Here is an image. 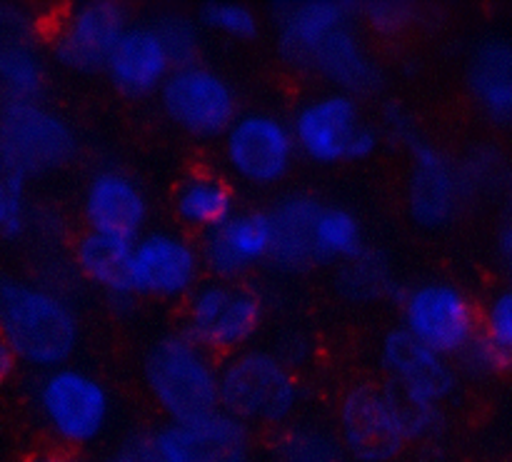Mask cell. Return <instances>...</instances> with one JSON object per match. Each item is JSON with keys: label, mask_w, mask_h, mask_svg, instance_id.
Here are the masks:
<instances>
[{"label": "cell", "mask_w": 512, "mask_h": 462, "mask_svg": "<svg viewBox=\"0 0 512 462\" xmlns=\"http://www.w3.org/2000/svg\"><path fill=\"white\" fill-rule=\"evenodd\" d=\"M0 335L20 365L43 373L73 358L80 345V318L55 285L0 273Z\"/></svg>", "instance_id": "cell-1"}, {"label": "cell", "mask_w": 512, "mask_h": 462, "mask_svg": "<svg viewBox=\"0 0 512 462\" xmlns=\"http://www.w3.org/2000/svg\"><path fill=\"white\" fill-rule=\"evenodd\" d=\"M218 395L220 410L248 428H283L293 420L303 400L290 360L263 345H250L220 360Z\"/></svg>", "instance_id": "cell-2"}, {"label": "cell", "mask_w": 512, "mask_h": 462, "mask_svg": "<svg viewBox=\"0 0 512 462\" xmlns=\"http://www.w3.org/2000/svg\"><path fill=\"white\" fill-rule=\"evenodd\" d=\"M220 363L193 338L175 330L148 348L143 360V383L165 420H193L220 410Z\"/></svg>", "instance_id": "cell-3"}, {"label": "cell", "mask_w": 512, "mask_h": 462, "mask_svg": "<svg viewBox=\"0 0 512 462\" xmlns=\"http://www.w3.org/2000/svg\"><path fill=\"white\" fill-rule=\"evenodd\" d=\"M298 153L310 163L338 165L373 158L383 143V130L363 118L355 95L343 90H323L293 110L288 120Z\"/></svg>", "instance_id": "cell-4"}, {"label": "cell", "mask_w": 512, "mask_h": 462, "mask_svg": "<svg viewBox=\"0 0 512 462\" xmlns=\"http://www.w3.org/2000/svg\"><path fill=\"white\" fill-rule=\"evenodd\" d=\"M40 423L63 448H88L110 425L113 395L108 385L78 365H58L40 373L33 388Z\"/></svg>", "instance_id": "cell-5"}, {"label": "cell", "mask_w": 512, "mask_h": 462, "mask_svg": "<svg viewBox=\"0 0 512 462\" xmlns=\"http://www.w3.org/2000/svg\"><path fill=\"white\" fill-rule=\"evenodd\" d=\"M265 323V298L245 280L203 278L183 300V330L213 355L238 353L255 345Z\"/></svg>", "instance_id": "cell-6"}, {"label": "cell", "mask_w": 512, "mask_h": 462, "mask_svg": "<svg viewBox=\"0 0 512 462\" xmlns=\"http://www.w3.org/2000/svg\"><path fill=\"white\" fill-rule=\"evenodd\" d=\"M335 433L355 462H390L410 443V405L378 380L348 385L338 400Z\"/></svg>", "instance_id": "cell-7"}, {"label": "cell", "mask_w": 512, "mask_h": 462, "mask_svg": "<svg viewBox=\"0 0 512 462\" xmlns=\"http://www.w3.org/2000/svg\"><path fill=\"white\" fill-rule=\"evenodd\" d=\"M400 328L450 360L463 358L480 335V308L473 295L453 280H420L395 295Z\"/></svg>", "instance_id": "cell-8"}, {"label": "cell", "mask_w": 512, "mask_h": 462, "mask_svg": "<svg viewBox=\"0 0 512 462\" xmlns=\"http://www.w3.org/2000/svg\"><path fill=\"white\" fill-rule=\"evenodd\" d=\"M78 150L73 125L43 100L0 98V163L23 175L48 173Z\"/></svg>", "instance_id": "cell-9"}, {"label": "cell", "mask_w": 512, "mask_h": 462, "mask_svg": "<svg viewBox=\"0 0 512 462\" xmlns=\"http://www.w3.org/2000/svg\"><path fill=\"white\" fill-rule=\"evenodd\" d=\"M295 158L298 145L290 123L273 110H240L223 133V160L230 175L253 188L283 183Z\"/></svg>", "instance_id": "cell-10"}, {"label": "cell", "mask_w": 512, "mask_h": 462, "mask_svg": "<svg viewBox=\"0 0 512 462\" xmlns=\"http://www.w3.org/2000/svg\"><path fill=\"white\" fill-rule=\"evenodd\" d=\"M158 95L170 123L200 140L223 138L240 113L230 80L205 63L173 68Z\"/></svg>", "instance_id": "cell-11"}, {"label": "cell", "mask_w": 512, "mask_h": 462, "mask_svg": "<svg viewBox=\"0 0 512 462\" xmlns=\"http://www.w3.org/2000/svg\"><path fill=\"white\" fill-rule=\"evenodd\" d=\"M203 273L198 243L180 230L153 228L135 238L130 263L133 295L165 303L185 300L198 288Z\"/></svg>", "instance_id": "cell-12"}, {"label": "cell", "mask_w": 512, "mask_h": 462, "mask_svg": "<svg viewBox=\"0 0 512 462\" xmlns=\"http://www.w3.org/2000/svg\"><path fill=\"white\" fill-rule=\"evenodd\" d=\"M380 368L385 373V383L405 403L420 408H445L460 388V370L455 360L435 353L400 325L390 328L380 340Z\"/></svg>", "instance_id": "cell-13"}, {"label": "cell", "mask_w": 512, "mask_h": 462, "mask_svg": "<svg viewBox=\"0 0 512 462\" xmlns=\"http://www.w3.org/2000/svg\"><path fill=\"white\" fill-rule=\"evenodd\" d=\"M408 183L405 205L420 228L438 230L458 218L465 200L460 165L423 133L408 145Z\"/></svg>", "instance_id": "cell-14"}, {"label": "cell", "mask_w": 512, "mask_h": 462, "mask_svg": "<svg viewBox=\"0 0 512 462\" xmlns=\"http://www.w3.org/2000/svg\"><path fill=\"white\" fill-rule=\"evenodd\" d=\"M130 25L128 10L113 0H88L68 8L50 33L48 50L63 68L105 70L120 35Z\"/></svg>", "instance_id": "cell-15"}, {"label": "cell", "mask_w": 512, "mask_h": 462, "mask_svg": "<svg viewBox=\"0 0 512 462\" xmlns=\"http://www.w3.org/2000/svg\"><path fill=\"white\" fill-rule=\"evenodd\" d=\"M148 435L160 462H235L250 453V428L225 410L165 420Z\"/></svg>", "instance_id": "cell-16"}, {"label": "cell", "mask_w": 512, "mask_h": 462, "mask_svg": "<svg viewBox=\"0 0 512 462\" xmlns=\"http://www.w3.org/2000/svg\"><path fill=\"white\" fill-rule=\"evenodd\" d=\"M203 268L210 278L243 280L258 265L270 263L273 220L268 208H238L198 240Z\"/></svg>", "instance_id": "cell-17"}, {"label": "cell", "mask_w": 512, "mask_h": 462, "mask_svg": "<svg viewBox=\"0 0 512 462\" xmlns=\"http://www.w3.org/2000/svg\"><path fill=\"white\" fill-rule=\"evenodd\" d=\"M85 228L135 240L148 225L150 203L143 185L125 170L105 165L90 173L80 198Z\"/></svg>", "instance_id": "cell-18"}, {"label": "cell", "mask_w": 512, "mask_h": 462, "mask_svg": "<svg viewBox=\"0 0 512 462\" xmlns=\"http://www.w3.org/2000/svg\"><path fill=\"white\" fill-rule=\"evenodd\" d=\"M358 8L335 0L283 3L273 10L275 48L283 63L298 73H308L315 53L333 30L353 23Z\"/></svg>", "instance_id": "cell-19"}, {"label": "cell", "mask_w": 512, "mask_h": 462, "mask_svg": "<svg viewBox=\"0 0 512 462\" xmlns=\"http://www.w3.org/2000/svg\"><path fill=\"white\" fill-rule=\"evenodd\" d=\"M173 68L155 23H130L120 35L105 73L118 93L145 98L150 93H160Z\"/></svg>", "instance_id": "cell-20"}, {"label": "cell", "mask_w": 512, "mask_h": 462, "mask_svg": "<svg viewBox=\"0 0 512 462\" xmlns=\"http://www.w3.org/2000/svg\"><path fill=\"white\" fill-rule=\"evenodd\" d=\"M48 83V60L35 23L18 10L0 13V98L40 100Z\"/></svg>", "instance_id": "cell-21"}, {"label": "cell", "mask_w": 512, "mask_h": 462, "mask_svg": "<svg viewBox=\"0 0 512 462\" xmlns=\"http://www.w3.org/2000/svg\"><path fill=\"white\" fill-rule=\"evenodd\" d=\"M465 85L480 113L512 128V38L488 35L470 50Z\"/></svg>", "instance_id": "cell-22"}, {"label": "cell", "mask_w": 512, "mask_h": 462, "mask_svg": "<svg viewBox=\"0 0 512 462\" xmlns=\"http://www.w3.org/2000/svg\"><path fill=\"white\" fill-rule=\"evenodd\" d=\"M308 73L320 75L333 90H343L355 98L373 93L383 83V70L355 30V20L340 25L325 38Z\"/></svg>", "instance_id": "cell-23"}, {"label": "cell", "mask_w": 512, "mask_h": 462, "mask_svg": "<svg viewBox=\"0 0 512 462\" xmlns=\"http://www.w3.org/2000/svg\"><path fill=\"white\" fill-rule=\"evenodd\" d=\"M323 200L313 193H285L268 208L273 220V253L270 263L283 273H303L318 265L315 258V220Z\"/></svg>", "instance_id": "cell-24"}, {"label": "cell", "mask_w": 512, "mask_h": 462, "mask_svg": "<svg viewBox=\"0 0 512 462\" xmlns=\"http://www.w3.org/2000/svg\"><path fill=\"white\" fill-rule=\"evenodd\" d=\"M133 243L135 240L130 238L85 228L73 240L70 258L80 278L105 290L110 298L130 300L133 298V285H130Z\"/></svg>", "instance_id": "cell-25"}, {"label": "cell", "mask_w": 512, "mask_h": 462, "mask_svg": "<svg viewBox=\"0 0 512 462\" xmlns=\"http://www.w3.org/2000/svg\"><path fill=\"white\" fill-rule=\"evenodd\" d=\"M238 210V195L225 175L213 170L188 173L173 193V213L185 228L198 230L200 235L223 223Z\"/></svg>", "instance_id": "cell-26"}, {"label": "cell", "mask_w": 512, "mask_h": 462, "mask_svg": "<svg viewBox=\"0 0 512 462\" xmlns=\"http://www.w3.org/2000/svg\"><path fill=\"white\" fill-rule=\"evenodd\" d=\"M460 365L470 375L512 370V285L495 290L480 308V335L465 350Z\"/></svg>", "instance_id": "cell-27"}, {"label": "cell", "mask_w": 512, "mask_h": 462, "mask_svg": "<svg viewBox=\"0 0 512 462\" xmlns=\"http://www.w3.org/2000/svg\"><path fill=\"white\" fill-rule=\"evenodd\" d=\"M365 248L363 223L350 208L323 203L315 220V258L318 263H345Z\"/></svg>", "instance_id": "cell-28"}, {"label": "cell", "mask_w": 512, "mask_h": 462, "mask_svg": "<svg viewBox=\"0 0 512 462\" xmlns=\"http://www.w3.org/2000/svg\"><path fill=\"white\" fill-rule=\"evenodd\" d=\"M278 462H350L335 430L313 423H288L273 440Z\"/></svg>", "instance_id": "cell-29"}, {"label": "cell", "mask_w": 512, "mask_h": 462, "mask_svg": "<svg viewBox=\"0 0 512 462\" xmlns=\"http://www.w3.org/2000/svg\"><path fill=\"white\" fill-rule=\"evenodd\" d=\"M338 288L345 298L363 303V300L383 298V295L393 293L395 285L390 280V270L385 260L380 258V253H373L365 245L358 255L340 263Z\"/></svg>", "instance_id": "cell-30"}, {"label": "cell", "mask_w": 512, "mask_h": 462, "mask_svg": "<svg viewBox=\"0 0 512 462\" xmlns=\"http://www.w3.org/2000/svg\"><path fill=\"white\" fill-rule=\"evenodd\" d=\"M168 48L170 60L175 68L200 63V50H203V35H200L198 23L183 13H165L163 18L153 20Z\"/></svg>", "instance_id": "cell-31"}, {"label": "cell", "mask_w": 512, "mask_h": 462, "mask_svg": "<svg viewBox=\"0 0 512 462\" xmlns=\"http://www.w3.org/2000/svg\"><path fill=\"white\" fill-rule=\"evenodd\" d=\"M198 20L208 30L223 33L225 38L233 40H250L260 30L258 13L243 3H210L200 10Z\"/></svg>", "instance_id": "cell-32"}, {"label": "cell", "mask_w": 512, "mask_h": 462, "mask_svg": "<svg viewBox=\"0 0 512 462\" xmlns=\"http://www.w3.org/2000/svg\"><path fill=\"white\" fill-rule=\"evenodd\" d=\"M360 18L365 20L370 30L380 38H400L408 30H413L420 20V10L410 3H395V0H383V3H368L360 8Z\"/></svg>", "instance_id": "cell-33"}, {"label": "cell", "mask_w": 512, "mask_h": 462, "mask_svg": "<svg viewBox=\"0 0 512 462\" xmlns=\"http://www.w3.org/2000/svg\"><path fill=\"white\" fill-rule=\"evenodd\" d=\"M30 228L28 203V175L13 170L3 195H0V235L3 238H23Z\"/></svg>", "instance_id": "cell-34"}, {"label": "cell", "mask_w": 512, "mask_h": 462, "mask_svg": "<svg viewBox=\"0 0 512 462\" xmlns=\"http://www.w3.org/2000/svg\"><path fill=\"white\" fill-rule=\"evenodd\" d=\"M383 125H385L383 128L385 133H388L393 140H398L400 145H405V148H408V145L420 135V128L413 120V115L398 103H390L388 108H385Z\"/></svg>", "instance_id": "cell-35"}, {"label": "cell", "mask_w": 512, "mask_h": 462, "mask_svg": "<svg viewBox=\"0 0 512 462\" xmlns=\"http://www.w3.org/2000/svg\"><path fill=\"white\" fill-rule=\"evenodd\" d=\"M498 258L503 268L512 275V213L503 220L498 230Z\"/></svg>", "instance_id": "cell-36"}, {"label": "cell", "mask_w": 512, "mask_h": 462, "mask_svg": "<svg viewBox=\"0 0 512 462\" xmlns=\"http://www.w3.org/2000/svg\"><path fill=\"white\" fill-rule=\"evenodd\" d=\"M20 360L15 355V350L5 343V338L0 335V385H5L8 380H13V375L18 373Z\"/></svg>", "instance_id": "cell-37"}, {"label": "cell", "mask_w": 512, "mask_h": 462, "mask_svg": "<svg viewBox=\"0 0 512 462\" xmlns=\"http://www.w3.org/2000/svg\"><path fill=\"white\" fill-rule=\"evenodd\" d=\"M45 462H88V460L75 458V455H53V453H45Z\"/></svg>", "instance_id": "cell-38"}, {"label": "cell", "mask_w": 512, "mask_h": 462, "mask_svg": "<svg viewBox=\"0 0 512 462\" xmlns=\"http://www.w3.org/2000/svg\"><path fill=\"white\" fill-rule=\"evenodd\" d=\"M10 175H13V168H8V165L0 163V195H3L5 185H8V180H10Z\"/></svg>", "instance_id": "cell-39"}, {"label": "cell", "mask_w": 512, "mask_h": 462, "mask_svg": "<svg viewBox=\"0 0 512 462\" xmlns=\"http://www.w3.org/2000/svg\"><path fill=\"white\" fill-rule=\"evenodd\" d=\"M235 462H253L250 458H240V460H235Z\"/></svg>", "instance_id": "cell-40"}, {"label": "cell", "mask_w": 512, "mask_h": 462, "mask_svg": "<svg viewBox=\"0 0 512 462\" xmlns=\"http://www.w3.org/2000/svg\"><path fill=\"white\" fill-rule=\"evenodd\" d=\"M0 13H3V8H0Z\"/></svg>", "instance_id": "cell-41"}]
</instances>
